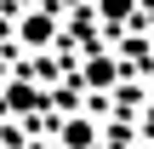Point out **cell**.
<instances>
[{
	"label": "cell",
	"mask_w": 154,
	"mask_h": 149,
	"mask_svg": "<svg viewBox=\"0 0 154 149\" xmlns=\"http://www.w3.org/2000/svg\"><path fill=\"white\" fill-rule=\"evenodd\" d=\"M17 34H23V40H29V46H46V40H51V34H57V23H51V11H29V17H23V29H17Z\"/></svg>",
	"instance_id": "6da1fadb"
},
{
	"label": "cell",
	"mask_w": 154,
	"mask_h": 149,
	"mask_svg": "<svg viewBox=\"0 0 154 149\" xmlns=\"http://www.w3.org/2000/svg\"><path fill=\"white\" fill-rule=\"evenodd\" d=\"M97 6H103L109 17H126V11H131V0H97Z\"/></svg>",
	"instance_id": "7a4b0ae2"
}]
</instances>
